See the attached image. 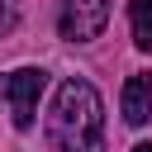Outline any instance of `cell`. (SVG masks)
Returning <instances> with one entry per match:
<instances>
[{
    "instance_id": "obj_2",
    "label": "cell",
    "mask_w": 152,
    "mask_h": 152,
    "mask_svg": "<svg viewBox=\"0 0 152 152\" xmlns=\"http://www.w3.org/2000/svg\"><path fill=\"white\" fill-rule=\"evenodd\" d=\"M43 86H48V71H38V66H19V71L0 76V95L10 100V119H14V128H33Z\"/></svg>"
},
{
    "instance_id": "obj_3",
    "label": "cell",
    "mask_w": 152,
    "mask_h": 152,
    "mask_svg": "<svg viewBox=\"0 0 152 152\" xmlns=\"http://www.w3.org/2000/svg\"><path fill=\"white\" fill-rule=\"evenodd\" d=\"M109 24V0H66L62 5V19H57V33L66 43H90L100 38Z\"/></svg>"
},
{
    "instance_id": "obj_4",
    "label": "cell",
    "mask_w": 152,
    "mask_h": 152,
    "mask_svg": "<svg viewBox=\"0 0 152 152\" xmlns=\"http://www.w3.org/2000/svg\"><path fill=\"white\" fill-rule=\"evenodd\" d=\"M124 119L133 128H142L152 119V71H133L124 81Z\"/></svg>"
},
{
    "instance_id": "obj_7",
    "label": "cell",
    "mask_w": 152,
    "mask_h": 152,
    "mask_svg": "<svg viewBox=\"0 0 152 152\" xmlns=\"http://www.w3.org/2000/svg\"><path fill=\"white\" fill-rule=\"evenodd\" d=\"M133 152H152V142H138V147H133Z\"/></svg>"
},
{
    "instance_id": "obj_1",
    "label": "cell",
    "mask_w": 152,
    "mask_h": 152,
    "mask_svg": "<svg viewBox=\"0 0 152 152\" xmlns=\"http://www.w3.org/2000/svg\"><path fill=\"white\" fill-rule=\"evenodd\" d=\"M48 138L57 152H104V109L90 81H62L52 114H48Z\"/></svg>"
},
{
    "instance_id": "obj_6",
    "label": "cell",
    "mask_w": 152,
    "mask_h": 152,
    "mask_svg": "<svg viewBox=\"0 0 152 152\" xmlns=\"http://www.w3.org/2000/svg\"><path fill=\"white\" fill-rule=\"evenodd\" d=\"M19 24V0H0V38Z\"/></svg>"
},
{
    "instance_id": "obj_5",
    "label": "cell",
    "mask_w": 152,
    "mask_h": 152,
    "mask_svg": "<svg viewBox=\"0 0 152 152\" xmlns=\"http://www.w3.org/2000/svg\"><path fill=\"white\" fill-rule=\"evenodd\" d=\"M128 24H133V48L152 52V0H128Z\"/></svg>"
}]
</instances>
